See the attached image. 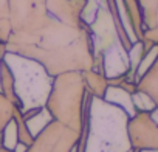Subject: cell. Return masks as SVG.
<instances>
[{
	"mask_svg": "<svg viewBox=\"0 0 158 152\" xmlns=\"http://www.w3.org/2000/svg\"><path fill=\"white\" fill-rule=\"evenodd\" d=\"M11 34L6 51L30 57L57 76L93 68V37L87 23L71 25L47 8V0H10Z\"/></svg>",
	"mask_w": 158,
	"mask_h": 152,
	"instance_id": "obj_1",
	"label": "cell"
},
{
	"mask_svg": "<svg viewBox=\"0 0 158 152\" xmlns=\"http://www.w3.org/2000/svg\"><path fill=\"white\" fill-rule=\"evenodd\" d=\"M129 118L124 109L90 95L82 133L73 152H129Z\"/></svg>",
	"mask_w": 158,
	"mask_h": 152,
	"instance_id": "obj_2",
	"label": "cell"
},
{
	"mask_svg": "<svg viewBox=\"0 0 158 152\" xmlns=\"http://www.w3.org/2000/svg\"><path fill=\"white\" fill-rule=\"evenodd\" d=\"M89 98L82 71H65L53 78L45 109L54 121L82 133Z\"/></svg>",
	"mask_w": 158,
	"mask_h": 152,
	"instance_id": "obj_3",
	"label": "cell"
},
{
	"mask_svg": "<svg viewBox=\"0 0 158 152\" xmlns=\"http://www.w3.org/2000/svg\"><path fill=\"white\" fill-rule=\"evenodd\" d=\"M3 61L10 67L14 78L17 107L22 112L45 107L53 84V76L48 74L44 65L13 51H6Z\"/></svg>",
	"mask_w": 158,
	"mask_h": 152,
	"instance_id": "obj_4",
	"label": "cell"
},
{
	"mask_svg": "<svg viewBox=\"0 0 158 152\" xmlns=\"http://www.w3.org/2000/svg\"><path fill=\"white\" fill-rule=\"evenodd\" d=\"M81 133L51 120L37 135L25 152H73Z\"/></svg>",
	"mask_w": 158,
	"mask_h": 152,
	"instance_id": "obj_5",
	"label": "cell"
},
{
	"mask_svg": "<svg viewBox=\"0 0 158 152\" xmlns=\"http://www.w3.org/2000/svg\"><path fill=\"white\" fill-rule=\"evenodd\" d=\"M127 135L130 147L141 152H158V123L150 112H136L129 118Z\"/></svg>",
	"mask_w": 158,
	"mask_h": 152,
	"instance_id": "obj_6",
	"label": "cell"
},
{
	"mask_svg": "<svg viewBox=\"0 0 158 152\" xmlns=\"http://www.w3.org/2000/svg\"><path fill=\"white\" fill-rule=\"evenodd\" d=\"M123 11L126 14V28L129 25V36L133 42H139L143 39L144 33V23H143V11L138 0H121Z\"/></svg>",
	"mask_w": 158,
	"mask_h": 152,
	"instance_id": "obj_7",
	"label": "cell"
},
{
	"mask_svg": "<svg viewBox=\"0 0 158 152\" xmlns=\"http://www.w3.org/2000/svg\"><path fill=\"white\" fill-rule=\"evenodd\" d=\"M136 89L146 93L158 109V54L149 65V68L136 79Z\"/></svg>",
	"mask_w": 158,
	"mask_h": 152,
	"instance_id": "obj_8",
	"label": "cell"
},
{
	"mask_svg": "<svg viewBox=\"0 0 158 152\" xmlns=\"http://www.w3.org/2000/svg\"><path fill=\"white\" fill-rule=\"evenodd\" d=\"M82 76H84L85 86H87V92L95 98H104V95L109 89L107 76L99 71H95V70L82 71Z\"/></svg>",
	"mask_w": 158,
	"mask_h": 152,
	"instance_id": "obj_9",
	"label": "cell"
},
{
	"mask_svg": "<svg viewBox=\"0 0 158 152\" xmlns=\"http://www.w3.org/2000/svg\"><path fill=\"white\" fill-rule=\"evenodd\" d=\"M104 99L115 104V106H118V107H121V109H124L129 113V116L136 113L135 107H133V103H132V95L129 92H126L124 89H121V87L109 86V89L104 95Z\"/></svg>",
	"mask_w": 158,
	"mask_h": 152,
	"instance_id": "obj_10",
	"label": "cell"
},
{
	"mask_svg": "<svg viewBox=\"0 0 158 152\" xmlns=\"http://www.w3.org/2000/svg\"><path fill=\"white\" fill-rule=\"evenodd\" d=\"M0 93L6 99H10L14 106H17V98L14 92V78L5 61L2 62V67H0Z\"/></svg>",
	"mask_w": 158,
	"mask_h": 152,
	"instance_id": "obj_11",
	"label": "cell"
},
{
	"mask_svg": "<svg viewBox=\"0 0 158 152\" xmlns=\"http://www.w3.org/2000/svg\"><path fill=\"white\" fill-rule=\"evenodd\" d=\"M13 120H14V123H16L17 140H19V143L28 147V146L33 143L34 137H33V133L30 132V129H28V126H27V121H25V118H23V113H22V110H20L17 106H14V110H13Z\"/></svg>",
	"mask_w": 158,
	"mask_h": 152,
	"instance_id": "obj_12",
	"label": "cell"
},
{
	"mask_svg": "<svg viewBox=\"0 0 158 152\" xmlns=\"http://www.w3.org/2000/svg\"><path fill=\"white\" fill-rule=\"evenodd\" d=\"M11 34L10 0H0V44H6Z\"/></svg>",
	"mask_w": 158,
	"mask_h": 152,
	"instance_id": "obj_13",
	"label": "cell"
},
{
	"mask_svg": "<svg viewBox=\"0 0 158 152\" xmlns=\"http://www.w3.org/2000/svg\"><path fill=\"white\" fill-rule=\"evenodd\" d=\"M51 120H53V118H51V115L48 113V110H47L45 107H42L36 115H33L31 118H28V120H25V121H27V126H28L30 132H31L33 137H34V135H37Z\"/></svg>",
	"mask_w": 158,
	"mask_h": 152,
	"instance_id": "obj_14",
	"label": "cell"
},
{
	"mask_svg": "<svg viewBox=\"0 0 158 152\" xmlns=\"http://www.w3.org/2000/svg\"><path fill=\"white\" fill-rule=\"evenodd\" d=\"M2 133V146L10 149V150H14V147L17 146L19 140H17V129H16V123L14 120L11 118V121L3 127V130L0 132Z\"/></svg>",
	"mask_w": 158,
	"mask_h": 152,
	"instance_id": "obj_15",
	"label": "cell"
},
{
	"mask_svg": "<svg viewBox=\"0 0 158 152\" xmlns=\"http://www.w3.org/2000/svg\"><path fill=\"white\" fill-rule=\"evenodd\" d=\"M132 103H133V107H135V112H153L156 109L155 103L143 92L136 90L133 95H132Z\"/></svg>",
	"mask_w": 158,
	"mask_h": 152,
	"instance_id": "obj_16",
	"label": "cell"
},
{
	"mask_svg": "<svg viewBox=\"0 0 158 152\" xmlns=\"http://www.w3.org/2000/svg\"><path fill=\"white\" fill-rule=\"evenodd\" d=\"M13 110H14V104L0 93V132H2L3 127L11 121Z\"/></svg>",
	"mask_w": 158,
	"mask_h": 152,
	"instance_id": "obj_17",
	"label": "cell"
},
{
	"mask_svg": "<svg viewBox=\"0 0 158 152\" xmlns=\"http://www.w3.org/2000/svg\"><path fill=\"white\" fill-rule=\"evenodd\" d=\"M141 40H146V42H149V44H152V45H158V27H156V28L144 30Z\"/></svg>",
	"mask_w": 158,
	"mask_h": 152,
	"instance_id": "obj_18",
	"label": "cell"
},
{
	"mask_svg": "<svg viewBox=\"0 0 158 152\" xmlns=\"http://www.w3.org/2000/svg\"><path fill=\"white\" fill-rule=\"evenodd\" d=\"M156 27H158V5H156V10H155V14H153V19H152V23L149 28H156Z\"/></svg>",
	"mask_w": 158,
	"mask_h": 152,
	"instance_id": "obj_19",
	"label": "cell"
},
{
	"mask_svg": "<svg viewBox=\"0 0 158 152\" xmlns=\"http://www.w3.org/2000/svg\"><path fill=\"white\" fill-rule=\"evenodd\" d=\"M6 53V47L5 44H0V67H2V62H3V56Z\"/></svg>",
	"mask_w": 158,
	"mask_h": 152,
	"instance_id": "obj_20",
	"label": "cell"
},
{
	"mask_svg": "<svg viewBox=\"0 0 158 152\" xmlns=\"http://www.w3.org/2000/svg\"><path fill=\"white\" fill-rule=\"evenodd\" d=\"M150 113H152V118L158 123V109H155V110H153V112H150Z\"/></svg>",
	"mask_w": 158,
	"mask_h": 152,
	"instance_id": "obj_21",
	"label": "cell"
},
{
	"mask_svg": "<svg viewBox=\"0 0 158 152\" xmlns=\"http://www.w3.org/2000/svg\"><path fill=\"white\" fill-rule=\"evenodd\" d=\"M0 152H14V150H10V149H6L3 146H0Z\"/></svg>",
	"mask_w": 158,
	"mask_h": 152,
	"instance_id": "obj_22",
	"label": "cell"
},
{
	"mask_svg": "<svg viewBox=\"0 0 158 152\" xmlns=\"http://www.w3.org/2000/svg\"><path fill=\"white\" fill-rule=\"evenodd\" d=\"M129 152H141V150H136V149H130Z\"/></svg>",
	"mask_w": 158,
	"mask_h": 152,
	"instance_id": "obj_23",
	"label": "cell"
}]
</instances>
